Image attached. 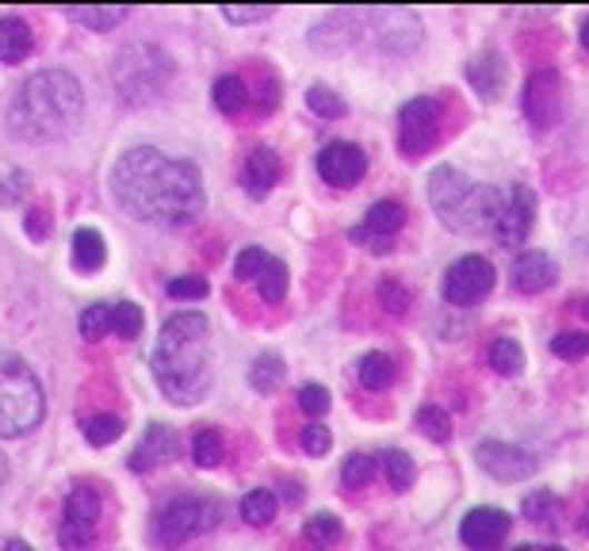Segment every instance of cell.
<instances>
[{
	"label": "cell",
	"instance_id": "cell-50",
	"mask_svg": "<svg viewBox=\"0 0 589 551\" xmlns=\"http://www.w3.org/2000/svg\"><path fill=\"white\" fill-rule=\"evenodd\" d=\"M4 551H31V548H28V544H20V540H12V544H8Z\"/></svg>",
	"mask_w": 589,
	"mask_h": 551
},
{
	"label": "cell",
	"instance_id": "cell-19",
	"mask_svg": "<svg viewBox=\"0 0 589 551\" xmlns=\"http://www.w3.org/2000/svg\"><path fill=\"white\" fill-rule=\"evenodd\" d=\"M280 153L268 150V146H257L253 153L246 158V166H241V188H246L253 200H264L268 192H272V184L280 180Z\"/></svg>",
	"mask_w": 589,
	"mask_h": 551
},
{
	"label": "cell",
	"instance_id": "cell-37",
	"mask_svg": "<svg viewBox=\"0 0 589 551\" xmlns=\"http://www.w3.org/2000/svg\"><path fill=\"white\" fill-rule=\"evenodd\" d=\"M111 330L119 333V338H138V333H142V310H138L134 303H116L111 307Z\"/></svg>",
	"mask_w": 589,
	"mask_h": 551
},
{
	"label": "cell",
	"instance_id": "cell-1",
	"mask_svg": "<svg viewBox=\"0 0 589 551\" xmlns=\"http://www.w3.org/2000/svg\"><path fill=\"white\" fill-rule=\"evenodd\" d=\"M111 192L138 222L172 230L203 214V180L192 161L164 158L153 146L127 150L111 169Z\"/></svg>",
	"mask_w": 589,
	"mask_h": 551
},
{
	"label": "cell",
	"instance_id": "cell-26",
	"mask_svg": "<svg viewBox=\"0 0 589 551\" xmlns=\"http://www.w3.org/2000/svg\"><path fill=\"white\" fill-rule=\"evenodd\" d=\"M490 368L498 375H521L525 372V349L513 338H498L490 344Z\"/></svg>",
	"mask_w": 589,
	"mask_h": 551
},
{
	"label": "cell",
	"instance_id": "cell-35",
	"mask_svg": "<svg viewBox=\"0 0 589 551\" xmlns=\"http://www.w3.org/2000/svg\"><path fill=\"white\" fill-rule=\"evenodd\" d=\"M307 540L315 548H329V544H337L341 540V521H337L333 513H318V517H310L307 521Z\"/></svg>",
	"mask_w": 589,
	"mask_h": 551
},
{
	"label": "cell",
	"instance_id": "cell-27",
	"mask_svg": "<svg viewBox=\"0 0 589 551\" xmlns=\"http://www.w3.org/2000/svg\"><path fill=\"white\" fill-rule=\"evenodd\" d=\"M192 460H196V468H219V463H222V433L214 425H199L196 429Z\"/></svg>",
	"mask_w": 589,
	"mask_h": 551
},
{
	"label": "cell",
	"instance_id": "cell-13",
	"mask_svg": "<svg viewBox=\"0 0 589 551\" xmlns=\"http://www.w3.org/2000/svg\"><path fill=\"white\" fill-rule=\"evenodd\" d=\"M402 227H406V207L398 200H379L371 203V211L363 214L360 227L349 230V238L357 246H368L371 253H387V249H395V234Z\"/></svg>",
	"mask_w": 589,
	"mask_h": 551
},
{
	"label": "cell",
	"instance_id": "cell-38",
	"mask_svg": "<svg viewBox=\"0 0 589 551\" xmlns=\"http://www.w3.org/2000/svg\"><path fill=\"white\" fill-rule=\"evenodd\" d=\"M525 517L528 521H536V524H556V517H559V498L551 494V490H540V494H532V498H525Z\"/></svg>",
	"mask_w": 589,
	"mask_h": 551
},
{
	"label": "cell",
	"instance_id": "cell-55",
	"mask_svg": "<svg viewBox=\"0 0 589 551\" xmlns=\"http://www.w3.org/2000/svg\"><path fill=\"white\" fill-rule=\"evenodd\" d=\"M586 537H589V513H586Z\"/></svg>",
	"mask_w": 589,
	"mask_h": 551
},
{
	"label": "cell",
	"instance_id": "cell-47",
	"mask_svg": "<svg viewBox=\"0 0 589 551\" xmlns=\"http://www.w3.org/2000/svg\"><path fill=\"white\" fill-rule=\"evenodd\" d=\"M222 16H227L230 23H257V20H268L272 8H222Z\"/></svg>",
	"mask_w": 589,
	"mask_h": 551
},
{
	"label": "cell",
	"instance_id": "cell-36",
	"mask_svg": "<svg viewBox=\"0 0 589 551\" xmlns=\"http://www.w3.org/2000/svg\"><path fill=\"white\" fill-rule=\"evenodd\" d=\"M371 475H376V460H371V455H363V452H352L349 460H345V468H341V482L349 490L368 487Z\"/></svg>",
	"mask_w": 589,
	"mask_h": 551
},
{
	"label": "cell",
	"instance_id": "cell-4",
	"mask_svg": "<svg viewBox=\"0 0 589 551\" xmlns=\"http://www.w3.org/2000/svg\"><path fill=\"white\" fill-rule=\"evenodd\" d=\"M501 188L479 184L475 177H467L456 166H437L429 177V203L440 214L445 227L459 230V234H479L490 230L493 211H498Z\"/></svg>",
	"mask_w": 589,
	"mask_h": 551
},
{
	"label": "cell",
	"instance_id": "cell-28",
	"mask_svg": "<svg viewBox=\"0 0 589 551\" xmlns=\"http://www.w3.org/2000/svg\"><path fill=\"white\" fill-rule=\"evenodd\" d=\"M66 16L92 31H111L116 23H123L131 16V8H66Z\"/></svg>",
	"mask_w": 589,
	"mask_h": 551
},
{
	"label": "cell",
	"instance_id": "cell-9",
	"mask_svg": "<svg viewBox=\"0 0 589 551\" xmlns=\"http://www.w3.org/2000/svg\"><path fill=\"white\" fill-rule=\"evenodd\" d=\"M493 280H498V272H493V264L487 261V257L467 253L445 272L440 295H445L448 307H475L493 291Z\"/></svg>",
	"mask_w": 589,
	"mask_h": 551
},
{
	"label": "cell",
	"instance_id": "cell-45",
	"mask_svg": "<svg viewBox=\"0 0 589 551\" xmlns=\"http://www.w3.org/2000/svg\"><path fill=\"white\" fill-rule=\"evenodd\" d=\"M329 444H333V437H329L326 425H307V429H302V448H307L310 455H322Z\"/></svg>",
	"mask_w": 589,
	"mask_h": 551
},
{
	"label": "cell",
	"instance_id": "cell-8",
	"mask_svg": "<svg viewBox=\"0 0 589 551\" xmlns=\"http://www.w3.org/2000/svg\"><path fill=\"white\" fill-rule=\"evenodd\" d=\"M536 222V192L528 184H509L498 196V211H493L490 234L498 246H525Z\"/></svg>",
	"mask_w": 589,
	"mask_h": 551
},
{
	"label": "cell",
	"instance_id": "cell-41",
	"mask_svg": "<svg viewBox=\"0 0 589 551\" xmlns=\"http://www.w3.org/2000/svg\"><path fill=\"white\" fill-rule=\"evenodd\" d=\"M264 261H268L264 249H257V246L241 249L238 261H233V276H238V280H246V283L257 280V276H261V269H264Z\"/></svg>",
	"mask_w": 589,
	"mask_h": 551
},
{
	"label": "cell",
	"instance_id": "cell-23",
	"mask_svg": "<svg viewBox=\"0 0 589 551\" xmlns=\"http://www.w3.org/2000/svg\"><path fill=\"white\" fill-rule=\"evenodd\" d=\"M103 261H108V249H103L100 230H92V227L77 230V234H73V264H77V269L97 272V269H103Z\"/></svg>",
	"mask_w": 589,
	"mask_h": 551
},
{
	"label": "cell",
	"instance_id": "cell-24",
	"mask_svg": "<svg viewBox=\"0 0 589 551\" xmlns=\"http://www.w3.org/2000/svg\"><path fill=\"white\" fill-rule=\"evenodd\" d=\"M246 103H249V84L238 73H227L214 81V108L222 116H238V111H246Z\"/></svg>",
	"mask_w": 589,
	"mask_h": 551
},
{
	"label": "cell",
	"instance_id": "cell-52",
	"mask_svg": "<svg viewBox=\"0 0 589 551\" xmlns=\"http://www.w3.org/2000/svg\"><path fill=\"white\" fill-rule=\"evenodd\" d=\"M4 475H8V468H4V455H0V482H4Z\"/></svg>",
	"mask_w": 589,
	"mask_h": 551
},
{
	"label": "cell",
	"instance_id": "cell-6",
	"mask_svg": "<svg viewBox=\"0 0 589 551\" xmlns=\"http://www.w3.org/2000/svg\"><path fill=\"white\" fill-rule=\"evenodd\" d=\"M172 73H177L172 58L161 47H153V42H134L111 66V81H116L119 97L127 103H146L161 97L164 84L172 81Z\"/></svg>",
	"mask_w": 589,
	"mask_h": 551
},
{
	"label": "cell",
	"instance_id": "cell-30",
	"mask_svg": "<svg viewBox=\"0 0 589 551\" xmlns=\"http://www.w3.org/2000/svg\"><path fill=\"white\" fill-rule=\"evenodd\" d=\"M249 383H253V391L272 394L276 387L283 383V360L276 357V352H264V357H257L253 368H249Z\"/></svg>",
	"mask_w": 589,
	"mask_h": 551
},
{
	"label": "cell",
	"instance_id": "cell-12",
	"mask_svg": "<svg viewBox=\"0 0 589 551\" xmlns=\"http://www.w3.org/2000/svg\"><path fill=\"white\" fill-rule=\"evenodd\" d=\"M525 116L536 131H548L562 116V81L556 69H536L525 84Z\"/></svg>",
	"mask_w": 589,
	"mask_h": 551
},
{
	"label": "cell",
	"instance_id": "cell-2",
	"mask_svg": "<svg viewBox=\"0 0 589 551\" xmlns=\"http://www.w3.org/2000/svg\"><path fill=\"white\" fill-rule=\"evenodd\" d=\"M150 368L158 387L164 391V399L180 402V407H192V402L203 399L214 383L211 349H207V318L192 314V310L172 314L161 325Z\"/></svg>",
	"mask_w": 589,
	"mask_h": 551
},
{
	"label": "cell",
	"instance_id": "cell-39",
	"mask_svg": "<svg viewBox=\"0 0 589 551\" xmlns=\"http://www.w3.org/2000/svg\"><path fill=\"white\" fill-rule=\"evenodd\" d=\"M307 103H310V111L322 116V119H341L345 116V100L337 97L333 89H326V84H315V89L307 92Z\"/></svg>",
	"mask_w": 589,
	"mask_h": 551
},
{
	"label": "cell",
	"instance_id": "cell-18",
	"mask_svg": "<svg viewBox=\"0 0 589 551\" xmlns=\"http://www.w3.org/2000/svg\"><path fill=\"white\" fill-rule=\"evenodd\" d=\"M172 455H177V433L169 425H161V421H153L131 452V471H158Z\"/></svg>",
	"mask_w": 589,
	"mask_h": 551
},
{
	"label": "cell",
	"instance_id": "cell-5",
	"mask_svg": "<svg viewBox=\"0 0 589 551\" xmlns=\"http://www.w3.org/2000/svg\"><path fill=\"white\" fill-rule=\"evenodd\" d=\"M47 399H42V383L20 360H4L0 364V437H23L39 429Z\"/></svg>",
	"mask_w": 589,
	"mask_h": 551
},
{
	"label": "cell",
	"instance_id": "cell-54",
	"mask_svg": "<svg viewBox=\"0 0 589 551\" xmlns=\"http://www.w3.org/2000/svg\"><path fill=\"white\" fill-rule=\"evenodd\" d=\"M513 551H540V548H532V544H521V548H513Z\"/></svg>",
	"mask_w": 589,
	"mask_h": 551
},
{
	"label": "cell",
	"instance_id": "cell-48",
	"mask_svg": "<svg viewBox=\"0 0 589 551\" xmlns=\"http://www.w3.org/2000/svg\"><path fill=\"white\" fill-rule=\"evenodd\" d=\"M28 234L31 238H47L50 234V214L47 211H39V207L28 211Z\"/></svg>",
	"mask_w": 589,
	"mask_h": 551
},
{
	"label": "cell",
	"instance_id": "cell-16",
	"mask_svg": "<svg viewBox=\"0 0 589 551\" xmlns=\"http://www.w3.org/2000/svg\"><path fill=\"white\" fill-rule=\"evenodd\" d=\"M506 537H509V513L498 510V505H479V510H471L463 517V524H459V540L471 551H498L506 544Z\"/></svg>",
	"mask_w": 589,
	"mask_h": 551
},
{
	"label": "cell",
	"instance_id": "cell-14",
	"mask_svg": "<svg viewBox=\"0 0 589 551\" xmlns=\"http://www.w3.org/2000/svg\"><path fill=\"white\" fill-rule=\"evenodd\" d=\"M475 460H479V468L498 482H521L536 471L532 452H525V448H517V444H506V441H479L475 444Z\"/></svg>",
	"mask_w": 589,
	"mask_h": 551
},
{
	"label": "cell",
	"instance_id": "cell-51",
	"mask_svg": "<svg viewBox=\"0 0 589 551\" xmlns=\"http://www.w3.org/2000/svg\"><path fill=\"white\" fill-rule=\"evenodd\" d=\"M582 47H586V50H589V20H586V23H582Z\"/></svg>",
	"mask_w": 589,
	"mask_h": 551
},
{
	"label": "cell",
	"instance_id": "cell-15",
	"mask_svg": "<svg viewBox=\"0 0 589 551\" xmlns=\"http://www.w3.org/2000/svg\"><path fill=\"white\" fill-rule=\"evenodd\" d=\"M368 172V158L357 142H329L322 153H318V177L333 188H352L363 180Z\"/></svg>",
	"mask_w": 589,
	"mask_h": 551
},
{
	"label": "cell",
	"instance_id": "cell-17",
	"mask_svg": "<svg viewBox=\"0 0 589 551\" xmlns=\"http://www.w3.org/2000/svg\"><path fill=\"white\" fill-rule=\"evenodd\" d=\"M556 280H559V264H556V257L543 253V249H525L513 261V288L525 291V295H540V291H548Z\"/></svg>",
	"mask_w": 589,
	"mask_h": 551
},
{
	"label": "cell",
	"instance_id": "cell-49",
	"mask_svg": "<svg viewBox=\"0 0 589 551\" xmlns=\"http://www.w3.org/2000/svg\"><path fill=\"white\" fill-rule=\"evenodd\" d=\"M276 103H280V92H276V81L268 77V81H261V89H257V108H261V111H272Z\"/></svg>",
	"mask_w": 589,
	"mask_h": 551
},
{
	"label": "cell",
	"instance_id": "cell-10",
	"mask_svg": "<svg viewBox=\"0 0 589 551\" xmlns=\"http://www.w3.org/2000/svg\"><path fill=\"white\" fill-rule=\"evenodd\" d=\"M437 138H440V103L432 97L402 103V111H398V150L406 158H421V153L432 150Z\"/></svg>",
	"mask_w": 589,
	"mask_h": 551
},
{
	"label": "cell",
	"instance_id": "cell-3",
	"mask_svg": "<svg viewBox=\"0 0 589 551\" xmlns=\"http://www.w3.org/2000/svg\"><path fill=\"white\" fill-rule=\"evenodd\" d=\"M81 108V84L62 69H42V73L28 77L8 103V131L23 142H54L73 131Z\"/></svg>",
	"mask_w": 589,
	"mask_h": 551
},
{
	"label": "cell",
	"instance_id": "cell-29",
	"mask_svg": "<svg viewBox=\"0 0 589 551\" xmlns=\"http://www.w3.org/2000/svg\"><path fill=\"white\" fill-rule=\"evenodd\" d=\"M276 494L272 490H249L246 498H241V521L246 524H253V529H261V524H268L276 517Z\"/></svg>",
	"mask_w": 589,
	"mask_h": 551
},
{
	"label": "cell",
	"instance_id": "cell-32",
	"mask_svg": "<svg viewBox=\"0 0 589 551\" xmlns=\"http://www.w3.org/2000/svg\"><path fill=\"white\" fill-rule=\"evenodd\" d=\"M383 475H387V482H391L395 490H410L413 460L402 452V448H391V452H383Z\"/></svg>",
	"mask_w": 589,
	"mask_h": 551
},
{
	"label": "cell",
	"instance_id": "cell-20",
	"mask_svg": "<svg viewBox=\"0 0 589 551\" xmlns=\"http://www.w3.org/2000/svg\"><path fill=\"white\" fill-rule=\"evenodd\" d=\"M31 47H34V39H31L28 23L4 16V20H0V62H4V66L23 62V58L31 54Z\"/></svg>",
	"mask_w": 589,
	"mask_h": 551
},
{
	"label": "cell",
	"instance_id": "cell-42",
	"mask_svg": "<svg viewBox=\"0 0 589 551\" xmlns=\"http://www.w3.org/2000/svg\"><path fill=\"white\" fill-rule=\"evenodd\" d=\"M379 303L391 310V314H406V307H410V291H406L398 280H383L379 283Z\"/></svg>",
	"mask_w": 589,
	"mask_h": 551
},
{
	"label": "cell",
	"instance_id": "cell-21",
	"mask_svg": "<svg viewBox=\"0 0 589 551\" xmlns=\"http://www.w3.org/2000/svg\"><path fill=\"white\" fill-rule=\"evenodd\" d=\"M467 81L482 92V100H498L501 81H506V66H501L498 54H482V58H475V62L467 66Z\"/></svg>",
	"mask_w": 589,
	"mask_h": 551
},
{
	"label": "cell",
	"instance_id": "cell-44",
	"mask_svg": "<svg viewBox=\"0 0 589 551\" xmlns=\"http://www.w3.org/2000/svg\"><path fill=\"white\" fill-rule=\"evenodd\" d=\"M299 407L307 410L310 418H318V413L329 410V391H326V387H318V383H307L299 391Z\"/></svg>",
	"mask_w": 589,
	"mask_h": 551
},
{
	"label": "cell",
	"instance_id": "cell-31",
	"mask_svg": "<svg viewBox=\"0 0 589 551\" xmlns=\"http://www.w3.org/2000/svg\"><path fill=\"white\" fill-rule=\"evenodd\" d=\"M413 425L437 444H445L448 437H452V418H448V410H440V407H421L418 413H413Z\"/></svg>",
	"mask_w": 589,
	"mask_h": 551
},
{
	"label": "cell",
	"instance_id": "cell-11",
	"mask_svg": "<svg viewBox=\"0 0 589 551\" xmlns=\"http://www.w3.org/2000/svg\"><path fill=\"white\" fill-rule=\"evenodd\" d=\"M97 521H100V494L92 487H77L66 498V510H62V529H58L62 548L66 551L89 548L92 537H97Z\"/></svg>",
	"mask_w": 589,
	"mask_h": 551
},
{
	"label": "cell",
	"instance_id": "cell-33",
	"mask_svg": "<svg viewBox=\"0 0 589 551\" xmlns=\"http://www.w3.org/2000/svg\"><path fill=\"white\" fill-rule=\"evenodd\" d=\"M551 352L559 360H582L589 357V333L586 330H562L551 338Z\"/></svg>",
	"mask_w": 589,
	"mask_h": 551
},
{
	"label": "cell",
	"instance_id": "cell-34",
	"mask_svg": "<svg viewBox=\"0 0 589 551\" xmlns=\"http://www.w3.org/2000/svg\"><path fill=\"white\" fill-rule=\"evenodd\" d=\"M119 433H123V421H119V418H111V413H97V418H89V421H84V441H89V444H97V448L111 444Z\"/></svg>",
	"mask_w": 589,
	"mask_h": 551
},
{
	"label": "cell",
	"instance_id": "cell-25",
	"mask_svg": "<svg viewBox=\"0 0 589 551\" xmlns=\"http://www.w3.org/2000/svg\"><path fill=\"white\" fill-rule=\"evenodd\" d=\"M257 295L264 299V303H280L283 295H288V264L276 261V257H268L261 276H257Z\"/></svg>",
	"mask_w": 589,
	"mask_h": 551
},
{
	"label": "cell",
	"instance_id": "cell-7",
	"mask_svg": "<svg viewBox=\"0 0 589 551\" xmlns=\"http://www.w3.org/2000/svg\"><path fill=\"white\" fill-rule=\"evenodd\" d=\"M219 521V505L211 498H199V494H177L158 510V521H153V532H158V544L164 548H180L188 544L199 532L214 529Z\"/></svg>",
	"mask_w": 589,
	"mask_h": 551
},
{
	"label": "cell",
	"instance_id": "cell-40",
	"mask_svg": "<svg viewBox=\"0 0 589 551\" xmlns=\"http://www.w3.org/2000/svg\"><path fill=\"white\" fill-rule=\"evenodd\" d=\"M81 338H89V341H100L103 333L111 330V307L108 303H92L89 310L81 314Z\"/></svg>",
	"mask_w": 589,
	"mask_h": 551
},
{
	"label": "cell",
	"instance_id": "cell-43",
	"mask_svg": "<svg viewBox=\"0 0 589 551\" xmlns=\"http://www.w3.org/2000/svg\"><path fill=\"white\" fill-rule=\"evenodd\" d=\"M169 295L172 299H203L207 280L203 276H177V280H169Z\"/></svg>",
	"mask_w": 589,
	"mask_h": 551
},
{
	"label": "cell",
	"instance_id": "cell-22",
	"mask_svg": "<svg viewBox=\"0 0 589 551\" xmlns=\"http://www.w3.org/2000/svg\"><path fill=\"white\" fill-rule=\"evenodd\" d=\"M357 379L368 391H387L395 383V360L387 352H363L357 360Z\"/></svg>",
	"mask_w": 589,
	"mask_h": 551
},
{
	"label": "cell",
	"instance_id": "cell-46",
	"mask_svg": "<svg viewBox=\"0 0 589 551\" xmlns=\"http://www.w3.org/2000/svg\"><path fill=\"white\" fill-rule=\"evenodd\" d=\"M28 196V172H8L4 177V188H0V200L4 203H16Z\"/></svg>",
	"mask_w": 589,
	"mask_h": 551
},
{
	"label": "cell",
	"instance_id": "cell-53",
	"mask_svg": "<svg viewBox=\"0 0 589 551\" xmlns=\"http://www.w3.org/2000/svg\"><path fill=\"white\" fill-rule=\"evenodd\" d=\"M540 551H567V548H559V544H548V548H540Z\"/></svg>",
	"mask_w": 589,
	"mask_h": 551
}]
</instances>
